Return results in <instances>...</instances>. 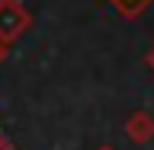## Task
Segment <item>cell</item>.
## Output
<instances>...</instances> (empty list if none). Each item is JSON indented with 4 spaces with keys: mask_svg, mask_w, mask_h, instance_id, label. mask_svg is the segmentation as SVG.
<instances>
[{
    "mask_svg": "<svg viewBox=\"0 0 154 150\" xmlns=\"http://www.w3.org/2000/svg\"><path fill=\"white\" fill-rule=\"evenodd\" d=\"M32 26V13H29L19 0H0V42H16L23 38Z\"/></svg>",
    "mask_w": 154,
    "mask_h": 150,
    "instance_id": "obj_1",
    "label": "cell"
},
{
    "mask_svg": "<svg viewBox=\"0 0 154 150\" xmlns=\"http://www.w3.org/2000/svg\"><path fill=\"white\" fill-rule=\"evenodd\" d=\"M7 54H10V51H7V42H0V64L7 61Z\"/></svg>",
    "mask_w": 154,
    "mask_h": 150,
    "instance_id": "obj_5",
    "label": "cell"
},
{
    "mask_svg": "<svg viewBox=\"0 0 154 150\" xmlns=\"http://www.w3.org/2000/svg\"><path fill=\"white\" fill-rule=\"evenodd\" d=\"M144 64H148V67H151V70H154V45H151V51L144 54Z\"/></svg>",
    "mask_w": 154,
    "mask_h": 150,
    "instance_id": "obj_4",
    "label": "cell"
},
{
    "mask_svg": "<svg viewBox=\"0 0 154 150\" xmlns=\"http://www.w3.org/2000/svg\"><path fill=\"white\" fill-rule=\"evenodd\" d=\"M109 3H112L119 13H125V16H138V13L144 10V3H148V0H109Z\"/></svg>",
    "mask_w": 154,
    "mask_h": 150,
    "instance_id": "obj_3",
    "label": "cell"
},
{
    "mask_svg": "<svg viewBox=\"0 0 154 150\" xmlns=\"http://www.w3.org/2000/svg\"><path fill=\"white\" fill-rule=\"evenodd\" d=\"M125 134H128L135 144L154 141V118H151V112H144V109L132 112L128 118H125Z\"/></svg>",
    "mask_w": 154,
    "mask_h": 150,
    "instance_id": "obj_2",
    "label": "cell"
},
{
    "mask_svg": "<svg viewBox=\"0 0 154 150\" xmlns=\"http://www.w3.org/2000/svg\"><path fill=\"white\" fill-rule=\"evenodd\" d=\"M0 150H7V147H3V137H0Z\"/></svg>",
    "mask_w": 154,
    "mask_h": 150,
    "instance_id": "obj_7",
    "label": "cell"
},
{
    "mask_svg": "<svg viewBox=\"0 0 154 150\" xmlns=\"http://www.w3.org/2000/svg\"><path fill=\"white\" fill-rule=\"evenodd\" d=\"M96 150H116V147H96Z\"/></svg>",
    "mask_w": 154,
    "mask_h": 150,
    "instance_id": "obj_6",
    "label": "cell"
}]
</instances>
